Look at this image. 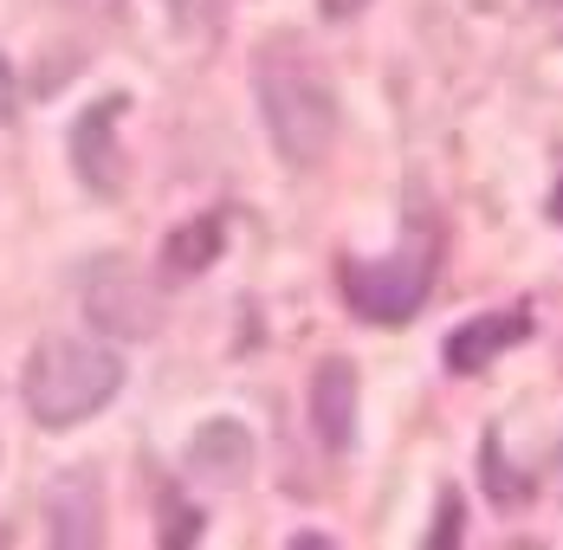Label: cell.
<instances>
[{"label": "cell", "mask_w": 563, "mask_h": 550, "mask_svg": "<svg viewBox=\"0 0 563 550\" xmlns=\"http://www.w3.org/2000/svg\"><path fill=\"white\" fill-rule=\"evenodd\" d=\"M253 91L266 136L291 168H318L338 143V85L324 72V58L298 40H273L253 65Z\"/></svg>", "instance_id": "6da1fadb"}, {"label": "cell", "mask_w": 563, "mask_h": 550, "mask_svg": "<svg viewBox=\"0 0 563 550\" xmlns=\"http://www.w3.org/2000/svg\"><path fill=\"white\" fill-rule=\"evenodd\" d=\"M117 388H123V356L111 343H91V337H46L26 356V376H20L26 415L53 435L91 421L98 408H111Z\"/></svg>", "instance_id": "7a4b0ae2"}, {"label": "cell", "mask_w": 563, "mask_h": 550, "mask_svg": "<svg viewBox=\"0 0 563 550\" xmlns=\"http://www.w3.org/2000/svg\"><path fill=\"white\" fill-rule=\"evenodd\" d=\"M428 285L434 266L421 253H395V260H350L343 266V298L356 318L369 324H408L421 305H428Z\"/></svg>", "instance_id": "3957f363"}, {"label": "cell", "mask_w": 563, "mask_h": 550, "mask_svg": "<svg viewBox=\"0 0 563 550\" xmlns=\"http://www.w3.org/2000/svg\"><path fill=\"white\" fill-rule=\"evenodd\" d=\"M85 318L104 330V337L143 343V337H156V324H163V298L130 273L123 260H98L85 273Z\"/></svg>", "instance_id": "277c9868"}, {"label": "cell", "mask_w": 563, "mask_h": 550, "mask_svg": "<svg viewBox=\"0 0 563 550\" xmlns=\"http://www.w3.org/2000/svg\"><path fill=\"white\" fill-rule=\"evenodd\" d=\"M117 123H123V98H98L71 123V168L91 195H123V143H117Z\"/></svg>", "instance_id": "5b68a950"}, {"label": "cell", "mask_w": 563, "mask_h": 550, "mask_svg": "<svg viewBox=\"0 0 563 550\" xmlns=\"http://www.w3.org/2000/svg\"><path fill=\"white\" fill-rule=\"evenodd\" d=\"M46 525H53L58 550H91L104 538V480L91 466L58 473L53 493H46Z\"/></svg>", "instance_id": "8992f818"}, {"label": "cell", "mask_w": 563, "mask_h": 550, "mask_svg": "<svg viewBox=\"0 0 563 550\" xmlns=\"http://www.w3.org/2000/svg\"><path fill=\"white\" fill-rule=\"evenodd\" d=\"M525 337H531V318H525V311H486V318H466V324L448 337V370L453 376H479V370H493L499 350L525 343Z\"/></svg>", "instance_id": "52a82bcc"}, {"label": "cell", "mask_w": 563, "mask_h": 550, "mask_svg": "<svg viewBox=\"0 0 563 550\" xmlns=\"http://www.w3.org/2000/svg\"><path fill=\"white\" fill-rule=\"evenodd\" d=\"M311 428L331 453H343L356 440V370L343 356L318 363V376H311Z\"/></svg>", "instance_id": "ba28073f"}, {"label": "cell", "mask_w": 563, "mask_h": 550, "mask_svg": "<svg viewBox=\"0 0 563 550\" xmlns=\"http://www.w3.org/2000/svg\"><path fill=\"white\" fill-rule=\"evenodd\" d=\"M188 466H195L201 480H214V486H233V480L253 466V440H246L240 421L214 415V421H201L195 440H188Z\"/></svg>", "instance_id": "9c48e42d"}, {"label": "cell", "mask_w": 563, "mask_h": 550, "mask_svg": "<svg viewBox=\"0 0 563 550\" xmlns=\"http://www.w3.org/2000/svg\"><path fill=\"white\" fill-rule=\"evenodd\" d=\"M221 215H201L188 220V227H175L169 240H163V266H169V278H195L208 273L214 260H221Z\"/></svg>", "instance_id": "30bf717a"}, {"label": "cell", "mask_w": 563, "mask_h": 550, "mask_svg": "<svg viewBox=\"0 0 563 550\" xmlns=\"http://www.w3.org/2000/svg\"><path fill=\"white\" fill-rule=\"evenodd\" d=\"M163 518H169V525H163V544H195V538H201V512H188V505H163Z\"/></svg>", "instance_id": "8fae6325"}, {"label": "cell", "mask_w": 563, "mask_h": 550, "mask_svg": "<svg viewBox=\"0 0 563 550\" xmlns=\"http://www.w3.org/2000/svg\"><path fill=\"white\" fill-rule=\"evenodd\" d=\"M163 7H169V20L181 33H208L214 26V0H163Z\"/></svg>", "instance_id": "7c38bea8"}, {"label": "cell", "mask_w": 563, "mask_h": 550, "mask_svg": "<svg viewBox=\"0 0 563 550\" xmlns=\"http://www.w3.org/2000/svg\"><path fill=\"white\" fill-rule=\"evenodd\" d=\"M448 544H460V498H441V518L428 531V550H448Z\"/></svg>", "instance_id": "4fadbf2b"}, {"label": "cell", "mask_w": 563, "mask_h": 550, "mask_svg": "<svg viewBox=\"0 0 563 550\" xmlns=\"http://www.w3.org/2000/svg\"><path fill=\"white\" fill-rule=\"evenodd\" d=\"M318 7H324V13H331V20H350V13H363V7H369V0H318Z\"/></svg>", "instance_id": "5bb4252c"}]
</instances>
